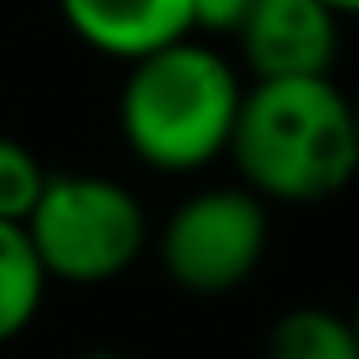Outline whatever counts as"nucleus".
<instances>
[{
	"label": "nucleus",
	"mask_w": 359,
	"mask_h": 359,
	"mask_svg": "<svg viewBox=\"0 0 359 359\" xmlns=\"http://www.w3.org/2000/svg\"><path fill=\"white\" fill-rule=\"evenodd\" d=\"M351 327H355V346H359V305H355V314H351Z\"/></svg>",
	"instance_id": "obj_13"
},
{
	"label": "nucleus",
	"mask_w": 359,
	"mask_h": 359,
	"mask_svg": "<svg viewBox=\"0 0 359 359\" xmlns=\"http://www.w3.org/2000/svg\"><path fill=\"white\" fill-rule=\"evenodd\" d=\"M187 5H191V32L232 36L255 0H187Z\"/></svg>",
	"instance_id": "obj_10"
},
{
	"label": "nucleus",
	"mask_w": 359,
	"mask_h": 359,
	"mask_svg": "<svg viewBox=\"0 0 359 359\" xmlns=\"http://www.w3.org/2000/svg\"><path fill=\"white\" fill-rule=\"evenodd\" d=\"M228 159L264 205L332 201L359 173L355 109L332 78L245 82Z\"/></svg>",
	"instance_id": "obj_1"
},
{
	"label": "nucleus",
	"mask_w": 359,
	"mask_h": 359,
	"mask_svg": "<svg viewBox=\"0 0 359 359\" xmlns=\"http://www.w3.org/2000/svg\"><path fill=\"white\" fill-rule=\"evenodd\" d=\"M23 232L46 278L73 287H100L123 278L150 241L137 191L100 173H46Z\"/></svg>",
	"instance_id": "obj_3"
},
{
	"label": "nucleus",
	"mask_w": 359,
	"mask_h": 359,
	"mask_svg": "<svg viewBox=\"0 0 359 359\" xmlns=\"http://www.w3.org/2000/svg\"><path fill=\"white\" fill-rule=\"evenodd\" d=\"M264 359H359L351 314L323 305H296L269 327Z\"/></svg>",
	"instance_id": "obj_8"
},
{
	"label": "nucleus",
	"mask_w": 359,
	"mask_h": 359,
	"mask_svg": "<svg viewBox=\"0 0 359 359\" xmlns=\"http://www.w3.org/2000/svg\"><path fill=\"white\" fill-rule=\"evenodd\" d=\"M159 269L187 296H228L259 273L269 210L245 187H205L159 228Z\"/></svg>",
	"instance_id": "obj_4"
},
{
	"label": "nucleus",
	"mask_w": 359,
	"mask_h": 359,
	"mask_svg": "<svg viewBox=\"0 0 359 359\" xmlns=\"http://www.w3.org/2000/svg\"><path fill=\"white\" fill-rule=\"evenodd\" d=\"M250 82L332 78L341 18L318 0H255L237 32Z\"/></svg>",
	"instance_id": "obj_5"
},
{
	"label": "nucleus",
	"mask_w": 359,
	"mask_h": 359,
	"mask_svg": "<svg viewBox=\"0 0 359 359\" xmlns=\"http://www.w3.org/2000/svg\"><path fill=\"white\" fill-rule=\"evenodd\" d=\"M46 187V168L23 141L0 137V219L23 223Z\"/></svg>",
	"instance_id": "obj_9"
},
{
	"label": "nucleus",
	"mask_w": 359,
	"mask_h": 359,
	"mask_svg": "<svg viewBox=\"0 0 359 359\" xmlns=\"http://www.w3.org/2000/svg\"><path fill=\"white\" fill-rule=\"evenodd\" d=\"M46 287H50V278L36 259L23 223L0 219V346L32 327V318L41 314Z\"/></svg>",
	"instance_id": "obj_7"
},
{
	"label": "nucleus",
	"mask_w": 359,
	"mask_h": 359,
	"mask_svg": "<svg viewBox=\"0 0 359 359\" xmlns=\"http://www.w3.org/2000/svg\"><path fill=\"white\" fill-rule=\"evenodd\" d=\"M241 73L210 41H182L128 64L118 132L155 173H201L228 155L241 109Z\"/></svg>",
	"instance_id": "obj_2"
},
{
	"label": "nucleus",
	"mask_w": 359,
	"mask_h": 359,
	"mask_svg": "<svg viewBox=\"0 0 359 359\" xmlns=\"http://www.w3.org/2000/svg\"><path fill=\"white\" fill-rule=\"evenodd\" d=\"M60 14L87 50L123 64L196 36L187 0H60Z\"/></svg>",
	"instance_id": "obj_6"
},
{
	"label": "nucleus",
	"mask_w": 359,
	"mask_h": 359,
	"mask_svg": "<svg viewBox=\"0 0 359 359\" xmlns=\"http://www.w3.org/2000/svg\"><path fill=\"white\" fill-rule=\"evenodd\" d=\"M318 5H327L337 18H359V0H318Z\"/></svg>",
	"instance_id": "obj_11"
},
{
	"label": "nucleus",
	"mask_w": 359,
	"mask_h": 359,
	"mask_svg": "<svg viewBox=\"0 0 359 359\" xmlns=\"http://www.w3.org/2000/svg\"><path fill=\"white\" fill-rule=\"evenodd\" d=\"M78 359H128V355H123V351H100V346H96V351H82Z\"/></svg>",
	"instance_id": "obj_12"
},
{
	"label": "nucleus",
	"mask_w": 359,
	"mask_h": 359,
	"mask_svg": "<svg viewBox=\"0 0 359 359\" xmlns=\"http://www.w3.org/2000/svg\"><path fill=\"white\" fill-rule=\"evenodd\" d=\"M351 109H355V132H359V100H351Z\"/></svg>",
	"instance_id": "obj_14"
}]
</instances>
